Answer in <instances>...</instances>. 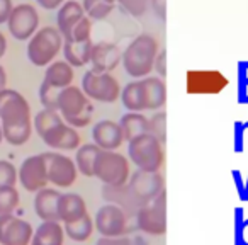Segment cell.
<instances>
[{
  "mask_svg": "<svg viewBox=\"0 0 248 245\" xmlns=\"http://www.w3.org/2000/svg\"><path fill=\"white\" fill-rule=\"evenodd\" d=\"M123 106L129 113L162 109L167 102V87L160 77H145L136 82H129L121 90Z\"/></svg>",
  "mask_w": 248,
  "mask_h": 245,
  "instance_id": "cell-2",
  "label": "cell"
},
{
  "mask_svg": "<svg viewBox=\"0 0 248 245\" xmlns=\"http://www.w3.org/2000/svg\"><path fill=\"white\" fill-rule=\"evenodd\" d=\"M46 162H48V179L56 187H70L77 180V169L75 162L70 157L58 152H46Z\"/></svg>",
  "mask_w": 248,
  "mask_h": 245,
  "instance_id": "cell-14",
  "label": "cell"
},
{
  "mask_svg": "<svg viewBox=\"0 0 248 245\" xmlns=\"http://www.w3.org/2000/svg\"><path fill=\"white\" fill-rule=\"evenodd\" d=\"M128 155L138 170L160 172L165 160L163 145L150 133L140 135L128 142Z\"/></svg>",
  "mask_w": 248,
  "mask_h": 245,
  "instance_id": "cell-6",
  "label": "cell"
},
{
  "mask_svg": "<svg viewBox=\"0 0 248 245\" xmlns=\"http://www.w3.org/2000/svg\"><path fill=\"white\" fill-rule=\"evenodd\" d=\"M0 121L4 140L14 147H21L31 138V107L26 97L14 89L0 90Z\"/></svg>",
  "mask_w": 248,
  "mask_h": 245,
  "instance_id": "cell-1",
  "label": "cell"
},
{
  "mask_svg": "<svg viewBox=\"0 0 248 245\" xmlns=\"http://www.w3.org/2000/svg\"><path fill=\"white\" fill-rule=\"evenodd\" d=\"M53 89H65L73 82V66L66 62H53L48 65L45 72V80Z\"/></svg>",
  "mask_w": 248,
  "mask_h": 245,
  "instance_id": "cell-24",
  "label": "cell"
},
{
  "mask_svg": "<svg viewBox=\"0 0 248 245\" xmlns=\"http://www.w3.org/2000/svg\"><path fill=\"white\" fill-rule=\"evenodd\" d=\"M90 33H92V22H90V19L85 16V17L77 22V26L70 31V34L65 36L63 39H65V41H78V43L89 41V39H92L90 38Z\"/></svg>",
  "mask_w": 248,
  "mask_h": 245,
  "instance_id": "cell-32",
  "label": "cell"
},
{
  "mask_svg": "<svg viewBox=\"0 0 248 245\" xmlns=\"http://www.w3.org/2000/svg\"><path fill=\"white\" fill-rule=\"evenodd\" d=\"M153 70H156V73H158L160 79L167 75V51H165V49L158 51V55H156V58H155Z\"/></svg>",
  "mask_w": 248,
  "mask_h": 245,
  "instance_id": "cell-39",
  "label": "cell"
},
{
  "mask_svg": "<svg viewBox=\"0 0 248 245\" xmlns=\"http://www.w3.org/2000/svg\"><path fill=\"white\" fill-rule=\"evenodd\" d=\"M65 0H38V4L41 5L43 9H48V11H53L56 7H62Z\"/></svg>",
  "mask_w": 248,
  "mask_h": 245,
  "instance_id": "cell-44",
  "label": "cell"
},
{
  "mask_svg": "<svg viewBox=\"0 0 248 245\" xmlns=\"http://www.w3.org/2000/svg\"><path fill=\"white\" fill-rule=\"evenodd\" d=\"M58 96H60L58 89H53L46 82L41 83V87H39V100L45 106V109L58 111Z\"/></svg>",
  "mask_w": 248,
  "mask_h": 245,
  "instance_id": "cell-33",
  "label": "cell"
},
{
  "mask_svg": "<svg viewBox=\"0 0 248 245\" xmlns=\"http://www.w3.org/2000/svg\"><path fill=\"white\" fill-rule=\"evenodd\" d=\"M99 152L100 148L95 143H85V145L78 147L75 155V165L78 172H82L85 177H93V162H95Z\"/></svg>",
  "mask_w": 248,
  "mask_h": 245,
  "instance_id": "cell-27",
  "label": "cell"
},
{
  "mask_svg": "<svg viewBox=\"0 0 248 245\" xmlns=\"http://www.w3.org/2000/svg\"><path fill=\"white\" fill-rule=\"evenodd\" d=\"M245 128H247V130H248V121H247V123H245Z\"/></svg>",
  "mask_w": 248,
  "mask_h": 245,
  "instance_id": "cell-51",
  "label": "cell"
},
{
  "mask_svg": "<svg viewBox=\"0 0 248 245\" xmlns=\"http://www.w3.org/2000/svg\"><path fill=\"white\" fill-rule=\"evenodd\" d=\"M87 214V203L80 194L66 193L62 194L58 203V216L63 223H72V221L80 220Z\"/></svg>",
  "mask_w": 248,
  "mask_h": 245,
  "instance_id": "cell-21",
  "label": "cell"
},
{
  "mask_svg": "<svg viewBox=\"0 0 248 245\" xmlns=\"http://www.w3.org/2000/svg\"><path fill=\"white\" fill-rule=\"evenodd\" d=\"M31 223L14 214L0 216V245H29L32 240Z\"/></svg>",
  "mask_w": 248,
  "mask_h": 245,
  "instance_id": "cell-16",
  "label": "cell"
},
{
  "mask_svg": "<svg viewBox=\"0 0 248 245\" xmlns=\"http://www.w3.org/2000/svg\"><path fill=\"white\" fill-rule=\"evenodd\" d=\"M148 133L155 136L162 145L167 143V113L158 111L148 119Z\"/></svg>",
  "mask_w": 248,
  "mask_h": 245,
  "instance_id": "cell-31",
  "label": "cell"
},
{
  "mask_svg": "<svg viewBox=\"0 0 248 245\" xmlns=\"http://www.w3.org/2000/svg\"><path fill=\"white\" fill-rule=\"evenodd\" d=\"M65 228L60 221H43L32 235L31 245H63Z\"/></svg>",
  "mask_w": 248,
  "mask_h": 245,
  "instance_id": "cell-23",
  "label": "cell"
},
{
  "mask_svg": "<svg viewBox=\"0 0 248 245\" xmlns=\"http://www.w3.org/2000/svg\"><path fill=\"white\" fill-rule=\"evenodd\" d=\"M116 0H83V11L85 14H89V19H106L110 14V11L114 9Z\"/></svg>",
  "mask_w": 248,
  "mask_h": 245,
  "instance_id": "cell-29",
  "label": "cell"
},
{
  "mask_svg": "<svg viewBox=\"0 0 248 245\" xmlns=\"http://www.w3.org/2000/svg\"><path fill=\"white\" fill-rule=\"evenodd\" d=\"M231 176H233V180H234V186H236V191H238V196H240V201H248L247 199V194H245V182H243V177H241V172L240 170H231Z\"/></svg>",
  "mask_w": 248,
  "mask_h": 245,
  "instance_id": "cell-40",
  "label": "cell"
},
{
  "mask_svg": "<svg viewBox=\"0 0 248 245\" xmlns=\"http://www.w3.org/2000/svg\"><path fill=\"white\" fill-rule=\"evenodd\" d=\"M93 227L102 237L107 238L126 237L129 233L128 214L114 204H104L97 210Z\"/></svg>",
  "mask_w": 248,
  "mask_h": 245,
  "instance_id": "cell-11",
  "label": "cell"
},
{
  "mask_svg": "<svg viewBox=\"0 0 248 245\" xmlns=\"http://www.w3.org/2000/svg\"><path fill=\"white\" fill-rule=\"evenodd\" d=\"M128 186L140 203L146 206L163 191V177L160 172H145L136 169V172L129 177Z\"/></svg>",
  "mask_w": 248,
  "mask_h": 245,
  "instance_id": "cell-15",
  "label": "cell"
},
{
  "mask_svg": "<svg viewBox=\"0 0 248 245\" xmlns=\"http://www.w3.org/2000/svg\"><path fill=\"white\" fill-rule=\"evenodd\" d=\"M247 133V128H245V123L241 121H236L233 125V148L236 153H241L245 148V143H243V136Z\"/></svg>",
  "mask_w": 248,
  "mask_h": 245,
  "instance_id": "cell-36",
  "label": "cell"
},
{
  "mask_svg": "<svg viewBox=\"0 0 248 245\" xmlns=\"http://www.w3.org/2000/svg\"><path fill=\"white\" fill-rule=\"evenodd\" d=\"M34 128L53 150H77L80 147V135L73 126L66 125L58 111H39L34 117Z\"/></svg>",
  "mask_w": 248,
  "mask_h": 245,
  "instance_id": "cell-3",
  "label": "cell"
},
{
  "mask_svg": "<svg viewBox=\"0 0 248 245\" xmlns=\"http://www.w3.org/2000/svg\"><path fill=\"white\" fill-rule=\"evenodd\" d=\"M85 17V11H83L82 4H78L77 0H66L65 4L58 9V14H56V28L62 33V36L70 34L73 28L77 26V22L80 19Z\"/></svg>",
  "mask_w": 248,
  "mask_h": 245,
  "instance_id": "cell-22",
  "label": "cell"
},
{
  "mask_svg": "<svg viewBox=\"0 0 248 245\" xmlns=\"http://www.w3.org/2000/svg\"><path fill=\"white\" fill-rule=\"evenodd\" d=\"M93 41H65L63 39V55L65 62L72 66H83L90 63V53H92Z\"/></svg>",
  "mask_w": 248,
  "mask_h": 245,
  "instance_id": "cell-25",
  "label": "cell"
},
{
  "mask_svg": "<svg viewBox=\"0 0 248 245\" xmlns=\"http://www.w3.org/2000/svg\"><path fill=\"white\" fill-rule=\"evenodd\" d=\"M12 9H14L12 0H0V24H4V22L9 21Z\"/></svg>",
  "mask_w": 248,
  "mask_h": 245,
  "instance_id": "cell-41",
  "label": "cell"
},
{
  "mask_svg": "<svg viewBox=\"0 0 248 245\" xmlns=\"http://www.w3.org/2000/svg\"><path fill=\"white\" fill-rule=\"evenodd\" d=\"M19 191L16 187H2L0 189V216L14 214L19 206Z\"/></svg>",
  "mask_w": 248,
  "mask_h": 245,
  "instance_id": "cell-30",
  "label": "cell"
},
{
  "mask_svg": "<svg viewBox=\"0 0 248 245\" xmlns=\"http://www.w3.org/2000/svg\"><path fill=\"white\" fill-rule=\"evenodd\" d=\"M119 126L123 130L124 140L131 142L136 136L148 133V117L143 113H126L119 119Z\"/></svg>",
  "mask_w": 248,
  "mask_h": 245,
  "instance_id": "cell-26",
  "label": "cell"
},
{
  "mask_svg": "<svg viewBox=\"0 0 248 245\" xmlns=\"http://www.w3.org/2000/svg\"><path fill=\"white\" fill-rule=\"evenodd\" d=\"M9 31L19 41H26L39 29V14L31 4H19L12 9L7 21Z\"/></svg>",
  "mask_w": 248,
  "mask_h": 245,
  "instance_id": "cell-13",
  "label": "cell"
},
{
  "mask_svg": "<svg viewBox=\"0 0 248 245\" xmlns=\"http://www.w3.org/2000/svg\"><path fill=\"white\" fill-rule=\"evenodd\" d=\"M60 197H62V193L53 189V187H45V189L38 191L34 197L36 214L43 221H60L58 216Z\"/></svg>",
  "mask_w": 248,
  "mask_h": 245,
  "instance_id": "cell-20",
  "label": "cell"
},
{
  "mask_svg": "<svg viewBox=\"0 0 248 245\" xmlns=\"http://www.w3.org/2000/svg\"><path fill=\"white\" fill-rule=\"evenodd\" d=\"M141 238H129L126 237H117V238H107V237H100L97 240L95 245H138L141 244Z\"/></svg>",
  "mask_w": 248,
  "mask_h": 245,
  "instance_id": "cell-38",
  "label": "cell"
},
{
  "mask_svg": "<svg viewBox=\"0 0 248 245\" xmlns=\"http://www.w3.org/2000/svg\"><path fill=\"white\" fill-rule=\"evenodd\" d=\"M58 113L65 119L66 125L73 128H83L92 121V104L80 87L68 85L60 90Z\"/></svg>",
  "mask_w": 248,
  "mask_h": 245,
  "instance_id": "cell-5",
  "label": "cell"
},
{
  "mask_svg": "<svg viewBox=\"0 0 248 245\" xmlns=\"http://www.w3.org/2000/svg\"><path fill=\"white\" fill-rule=\"evenodd\" d=\"M82 90L89 99L99 102H114L121 97V85L110 73H95L87 70L82 77Z\"/></svg>",
  "mask_w": 248,
  "mask_h": 245,
  "instance_id": "cell-10",
  "label": "cell"
},
{
  "mask_svg": "<svg viewBox=\"0 0 248 245\" xmlns=\"http://www.w3.org/2000/svg\"><path fill=\"white\" fill-rule=\"evenodd\" d=\"M158 55V41L152 34H140L123 51V65L128 75L145 79L150 75Z\"/></svg>",
  "mask_w": 248,
  "mask_h": 245,
  "instance_id": "cell-4",
  "label": "cell"
},
{
  "mask_svg": "<svg viewBox=\"0 0 248 245\" xmlns=\"http://www.w3.org/2000/svg\"><path fill=\"white\" fill-rule=\"evenodd\" d=\"M245 194H247V199H248V177H247V182H245Z\"/></svg>",
  "mask_w": 248,
  "mask_h": 245,
  "instance_id": "cell-49",
  "label": "cell"
},
{
  "mask_svg": "<svg viewBox=\"0 0 248 245\" xmlns=\"http://www.w3.org/2000/svg\"><path fill=\"white\" fill-rule=\"evenodd\" d=\"M123 11L131 14L133 17H141L148 9L150 0H117Z\"/></svg>",
  "mask_w": 248,
  "mask_h": 245,
  "instance_id": "cell-35",
  "label": "cell"
},
{
  "mask_svg": "<svg viewBox=\"0 0 248 245\" xmlns=\"http://www.w3.org/2000/svg\"><path fill=\"white\" fill-rule=\"evenodd\" d=\"M17 180L19 174L14 163H11L9 160H0V189L2 187H16Z\"/></svg>",
  "mask_w": 248,
  "mask_h": 245,
  "instance_id": "cell-34",
  "label": "cell"
},
{
  "mask_svg": "<svg viewBox=\"0 0 248 245\" xmlns=\"http://www.w3.org/2000/svg\"><path fill=\"white\" fill-rule=\"evenodd\" d=\"M19 182L29 193H38L48 186V162L45 153L28 157L17 170Z\"/></svg>",
  "mask_w": 248,
  "mask_h": 245,
  "instance_id": "cell-12",
  "label": "cell"
},
{
  "mask_svg": "<svg viewBox=\"0 0 248 245\" xmlns=\"http://www.w3.org/2000/svg\"><path fill=\"white\" fill-rule=\"evenodd\" d=\"M2 140H4V133H2V125H0V143H2Z\"/></svg>",
  "mask_w": 248,
  "mask_h": 245,
  "instance_id": "cell-50",
  "label": "cell"
},
{
  "mask_svg": "<svg viewBox=\"0 0 248 245\" xmlns=\"http://www.w3.org/2000/svg\"><path fill=\"white\" fill-rule=\"evenodd\" d=\"M63 48V36L58 31V28L53 26H45L39 28L34 33L28 43V58L32 65L36 66H46L53 63L55 56Z\"/></svg>",
  "mask_w": 248,
  "mask_h": 245,
  "instance_id": "cell-7",
  "label": "cell"
},
{
  "mask_svg": "<svg viewBox=\"0 0 248 245\" xmlns=\"http://www.w3.org/2000/svg\"><path fill=\"white\" fill-rule=\"evenodd\" d=\"M241 245H248V218H245L243 228H241Z\"/></svg>",
  "mask_w": 248,
  "mask_h": 245,
  "instance_id": "cell-46",
  "label": "cell"
},
{
  "mask_svg": "<svg viewBox=\"0 0 248 245\" xmlns=\"http://www.w3.org/2000/svg\"><path fill=\"white\" fill-rule=\"evenodd\" d=\"M140 231L152 237H160L167 231V193L165 189L150 204L143 206L136 214Z\"/></svg>",
  "mask_w": 248,
  "mask_h": 245,
  "instance_id": "cell-9",
  "label": "cell"
},
{
  "mask_svg": "<svg viewBox=\"0 0 248 245\" xmlns=\"http://www.w3.org/2000/svg\"><path fill=\"white\" fill-rule=\"evenodd\" d=\"M153 11L158 14V17L165 19V0H150Z\"/></svg>",
  "mask_w": 248,
  "mask_h": 245,
  "instance_id": "cell-45",
  "label": "cell"
},
{
  "mask_svg": "<svg viewBox=\"0 0 248 245\" xmlns=\"http://www.w3.org/2000/svg\"><path fill=\"white\" fill-rule=\"evenodd\" d=\"M5 49H7V39H5V36L0 33V58L5 55Z\"/></svg>",
  "mask_w": 248,
  "mask_h": 245,
  "instance_id": "cell-48",
  "label": "cell"
},
{
  "mask_svg": "<svg viewBox=\"0 0 248 245\" xmlns=\"http://www.w3.org/2000/svg\"><path fill=\"white\" fill-rule=\"evenodd\" d=\"M5 83H7V73H5L4 66L0 65V90L5 89Z\"/></svg>",
  "mask_w": 248,
  "mask_h": 245,
  "instance_id": "cell-47",
  "label": "cell"
},
{
  "mask_svg": "<svg viewBox=\"0 0 248 245\" xmlns=\"http://www.w3.org/2000/svg\"><path fill=\"white\" fill-rule=\"evenodd\" d=\"M245 223V211L243 208H236L233 214V235H234V245H241V228Z\"/></svg>",
  "mask_w": 248,
  "mask_h": 245,
  "instance_id": "cell-37",
  "label": "cell"
},
{
  "mask_svg": "<svg viewBox=\"0 0 248 245\" xmlns=\"http://www.w3.org/2000/svg\"><path fill=\"white\" fill-rule=\"evenodd\" d=\"M93 177L102 180L104 186H124L128 184L129 162L124 155L110 150H100L93 162Z\"/></svg>",
  "mask_w": 248,
  "mask_h": 245,
  "instance_id": "cell-8",
  "label": "cell"
},
{
  "mask_svg": "<svg viewBox=\"0 0 248 245\" xmlns=\"http://www.w3.org/2000/svg\"><path fill=\"white\" fill-rule=\"evenodd\" d=\"M92 138L100 150H110V152L117 150L124 143V135L119 123H114L110 119L95 123V126L92 128Z\"/></svg>",
  "mask_w": 248,
  "mask_h": 245,
  "instance_id": "cell-19",
  "label": "cell"
},
{
  "mask_svg": "<svg viewBox=\"0 0 248 245\" xmlns=\"http://www.w3.org/2000/svg\"><path fill=\"white\" fill-rule=\"evenodd\" d=\"M102 197L107 204H114V206L121 208L128 216H136L138 211L145 206V204L140 203V199L129 189L128 184H124V186H104Z\"/></svg>",
  "mask_w": 248,
  "mask_h": 245,
  "instance_id": "cell-18",
  "label": "cell"
},
{
  "mask_svg": "<svg viewBox=\"0 0 248 245\" xmlns=\"http://www.w3.org/2000/svg\"><path fill=\"white\" fill-rule=\"evenodd\" d=\"M65 235H68L72 240L75 242H85L90 238V235L93 233V220L89 216V213L85 216H82L80 220L72 221V223H65Z\"/></svg>",
  "mask_w": 248,
  "mask_h": 245,
  "instance_id": "cell-28",
  "label": "cell"
},
{
  "mask_svg": "<svg viewBox=\"0 0 248 245\" xmlns=\"http://www.w3.org/2000/svg\"><path fill=\"white\" fill-rule=\"evenodd\" d=\"M123 60V51L119 46L109 41L93 43L92 53H90V63L92 72L95 73H110Z\"/></svg>",
  "mask_w": 248,
  "mask_h": 245,
  "instance_id": "cell-17",
  "label": "cell"
},
{
  "mask_svg": "<svg viewBox=\"0 0 248 245\" xmlns=\"http://www.w3.org/2000/svg\"><path fill=\"white\" fill-rule=\"evenodd\" d=\"M238 82H248V62H238Z\"/></svg>",
  "mask_w": 248,
  "mask_h": 245,
  "instance_id": "cell-43",
  "label": "cell"
},
{
  "mask_svg": "<svg viewBox=\"0 0 248 245\" xmlns=\"http://www.w3.org/2000/svg\"><path fill=\"white\" fill-rule=\"evenodd\" d=\"M238 102L248 104V82H238Z\"/></svg>",
  "mask_w": 248,
  "mask_h": 245,
  "instance_id": "cell-42",
  "label": "cell"
}]
</instances>
